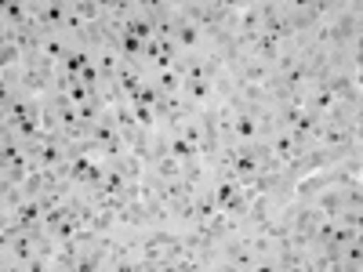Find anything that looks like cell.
<instances>
[{"label": "cell", "mask_w": 363, "mask_h": 272, "mask_svg": "<svg viewBox=\"0 0 363 272\" xmlns=\"http://www.w3.org/2000/svg\"><path fill=\"white\" fill-rule=\"evenodd\" d=\"M40 106H44V98H33V95H26V91H11V95L0 98V124L40 116Z\"/></svg>", "instance_id": "1"}, {"label": "cell", "mask_w": 363, "mask_h": 272, "mask_svg": "<svg viewBox=\"0 0 363 272\" xmlns=\"http://www.w3.org/2000/svg\"><path fill=\"white\" fill-rule=\"evenodd\" d=\"M174 44H178V51H189V55H207L211 51L207 40H203V29L189 18H182L178 8H174Z\"/></svg>", "instance_id": "2"}, {"label": "cell", "mask_w": 363, "mask_h": 272, "mask_svg": "<svg viewBox=\"0 0 363 272\" xmlns=\"http://www.w3.org/2000/svg\"><path fill=\"white\" fill-rule=\"evenodd\" d=\"M37 18L44 26V33H66L69 4H62V0H44V4H37Z\"/></svg>", "instance_id": "3"}, {"label": "cell", "mask_w": 363, "mask_h": 272, "mask_svg": "<svg viewBox=\"0 0 363 272\" xmlns=\"http://www.w3.org/2000/svg\"><path fill=\"white\" fill-rule=\"evenodd\" d=\"M73 51V40L66 37V33H44V40H40V55H44V62L48 66H62L66 62V55Z\"/></svg>", "instance_id": "4"}, {"label": "cell", "mask_w": 363, "mask_h": 272, "mask_svg": "<svg viewBox=\"0 0 363 272\" xmlns=\"http://www.w3.org/2000/svg\"><path fill=\"white\" fill-rule=\"evenodd\" d=\"M116 84L124 87V95H128V98L135 102V98L142 95V87L149 84V69H145L142 62H124V69H120Z\"/></svg>", "instance_id": "5"}, {"label": "cell", "mask_w": 363, "mask_h": 272, "mask_svg": "<svg viewBox=\"0 0 363 272\" xmlns=\"http://www.w3.org/2000/svg\"><path fill=\"white\" fill-rule=\"evenodd\" d=\"M128 29H131V33H135L142 44L157 40V26H153V11H149V0H135V15H131Z\"/></svg>", "instance_id": "6"}, {"label": "cell", "mask_w": 363, "mask_h": 272, "mask_svg": "<svg viewBox=\"0 0 363 272\" xmlns=\"http://www.w3.org/2000/svg\"><path fill=\"white\" fill-rule=\"evenodd\" d=\"M182 95H186V102L193 109H215V87H211V80H186L182 84Z\"/></svg>", "instance_id": "7"}, {"label": "cell", "mask_w": 363, "mask_h": 272, "mask_svg": "<svg viewBox=\"0 0 363 272\" xmlns=\"http://www.w3.org/2000/svg\"><path fill=\"white\" fill-rule=\"evenodd\" d=\"M182 181H186V186H189L193 193L207 189V186H211V164H207L203 157L186 160V164H182Z\"/></svg>", "instance_id": "8"}, {"label": "cell", "mask_w": 363, "mask_h": 272, "mask_svg": "<svg viewBox=\"0 0 363 272\" xmlns=\"http://www.w3.org/2000/svg\"><path fill=\"white\" fill-rule=\"evenodd\" d=\"M37 18V4L29 0H11V4L0 8V26H29Z\"/></svg>", "instance_id": "9"}, {"label": "cell", "mask_w": 363, "mask_h": 272, "mask_svg": "<svg viewBox=\"0 0 363 272\" xmlns=\"http://www.w3.org/2000/svg\"><path fill=\"white\" fill-rule=\"evenodd\" d=\"M335 102H338V98L330 95V91H327L320 80H313V84L306 87V95H301V106H306L309 113H316V116H323V113H327L330 106H335Z\"/></svg>", "instance_id": "10"}, {"label": "cell", "mask_w": 363, "mask_h": 272, "mask_svg": "<svg viewBox=\"0 0 363 272\" xmlns=\"http://www.w3.org/2000/svg\"><path fill=\"white\" fill-rule=\"evenodd\" d=\"M233 138H236L240 145H247V142H262V135H258V116H255L251 109H236Z\"/></svg>", "instance_id": "11"}, {"label": "cell", "mask_w": 363, "mask_h": 272, "mask_svg": "<svg viewBox=\"0 0 363 272\" xmlns=\"http://www.w3.org/2000/svg\"><path fill=\"white\" fill-rule=\"evenodd\" d=\"M309 203L316 207L320 218H338V210H342V189L327 186V189H320L316 196H309Z\"/></svg>", "instance_id": "12"}, {"label": "cell", "mask_w": 363, "mask_h": 272, "mask_svg": "<svg viewBox=\"0 0 363 272\" xmlns=\"http://www.w3.org/2000/svg\"><path fill=\"white\" fill-rule=\"evenodd\" d=\"M95 66H99V73H102V80H116L120 76V69H124V55H120L116 47H99L95 51Z\"/></svg>", "instance_id": "13"}, {"label": "cell", "mask_w": 363, "mask_h": 272, "mask_svg": "<svg viewBox=\"0 0 363 272\" xmlns=\"http://www.w3.org/2000/svg\"><path fill=\"white\" fill-rule=\"evenodd\" d=\"M247 55L262 58L265 66H272V69H277V58H280V40H277V37H269V33H258V37L251 40Z\"/></svg>", "instance_id": "14"}, {"label": "cell", "mask_w": 363, "mask_h": 272, "mask_svg": "<svg viewBox=\"0 0 363 272\" xmlns=\"http://www.w3.org/2000/svg\"><path fill=\"white\" fill-rule=\"evenodd\" d=\"M149 80L157 84L160 95H182V84H186V76H182V69H178V66H167V69L149 73Z\"/></svg>", "instance_id": "15"}, {"label": "cell", "mask_w": 363, "mask_h": 272, "mask_svg": "<svg viewBox=\"0 0 363 272\" xmlns=\"http://www.w3.org/2000/svg\"><path fill=\"white\" fill-rule=\"evenodd\" d=\"M116 222L124 225V229H142V225H149L145 203H142V200H135V203H124V207H116Z\"/></svg>", "instance_id": "16"}, {"label": "cell", "mask_w": 363, "mask_h": 272, "mask_svg": "<svg viewBox=\"0 0 363 272\" xmlns=\"http://www.w3.org/2000/svg\"><path fill=\"white\" fill-rule=\"evenodd\" d=\"M99 98H102L106 109H116V106H128V102H131L116 80H102V84H99Z\"/></svg>", "instance_id": "17"}, {"label": "cell", "mask_w": 363, "mask_h": 272, "mask_svg": "<svg viewBox=\"0 0 363 272\" xmlns=\"http://www.w3.org/2000/svg\"><path fill=\"white\" fill-rule=\"evenodd\" d=\"M149 167H153V174L160 178V181H174V178H182V160L178 157H160V160H153V164H149Z\"/></svg>", "instance_id": "18"}, {"label": "cell", "mask_w": 363, "mask_h": 272, "mask_svg": "<svg viewBox=\"0 0 363 272\" xmlns=\"http://www.w3.org/2000/svg\"><path fill=\"white\" fill-rule=\"evenodd\" d=\"M193 203H196V222H207V218H215V210H218V200H215V193H211V186H207V189H200V193L193 196Z\"/></svg>", "instance_id": "19"}, {"label": "cell", "mask_w": 363, "mask_h": 272, "mask_svg": "<svg viewBox=\"0 0 363 272\" xmlns=\"http://www.w3.org/2000/svg\"><path fill=\"white\" fill-rule=\"evenodd\" d=\"M171 157H178L182 164H186V160H196V157H200V149H196L193 142H186L182 135L171 131Z\"/></svg>", "instance_id": "20"}, {"label": "cell", "mask_w": 363, "mask_h": 272, "mask_svg": "<svg viewBox=\"0 0 363 272\" xmlns=\"http://www.w3.org/2000/svg\"><path fill=\"white\" fill-rule=\"evenodd\" d=\"M359 236H363V225H342V222H335V232H330V239H335L338 247L352 244V239H359Z\"/></svg>", "instance_id": "21"}, {"label": "cell", "mask_w": 363, "mask_h": 272, "mask_svg": "<svg viewBox=\"0 0 363 272\" xmlns=\"http://www.w3.org/2000/svg\"><path fill=\"white\" fill-rule=\"evenodd\" d=\"M0 91H4V95H11V91H22V66L0 69Z\"/></svg>", "instance_id": "22"}, {"label": "cell", "mask_w": 363, "mask_h": 272, "mask_svg": "<svg viewBox=\"0 0 363 272\" xmlns=\"http://www.w3.org/2000/svg\"><path fill=\"white\" fill-rule=\"evenodd\" d=\"M11 66H22V47L0 44V69H11Z\"/></svg>", "instance_id": "23"}]
</instances>
